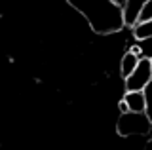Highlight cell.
Listing matches in <instances>:
<instances>
[{
  "label": "cell",
  "instance_id": "1",
  "mask_svg": "<svg viewBox=\"0 0 152 150\" xmlns=\"http://www.w3.org/2000/svg\"><path fill=\"white\" fill-rule=\"evenodd\" d=\"M69 6L80 12L95 34H114L126 27L124 6L114 0H66Z\"/></svg>",
  "mask_w": 152,
  "mask_h": 150
},
{
  "label": "cell",
  "instance_id": "2",
  "mask_svg": "<svg viewBox=\"0 0 152 150\" xmlns=\"http://www.w3.org/2000/svg\"><path fill=\"white\" fill-rule=\"evenodd\" d=\"M116 131L120 133V137L127 139L133 135H150L152 131V122L146 116V112H122L118 118Z\"/></svg>",
  "mask_w": 152,
  "mask_h": 150
},
{
  "label": "cell",
  "instance_id": "3",
  "mask_svg": "<svg viewBox=\"0 0 152 150\" xmlns=\"http://www.w3.org/2000/svg\"><path fill=\"white\" fill-rule=\"evenodd\" d=\"M152 80V63L148 57H141L135 70L126 78V91H142Z\"/></svg>",
  "mask_w": 152,
  "mask_h": 150
},
{
  "label": "cell",
  "instance_id": "4",
  "mask_svg": "<svg viewBox=\"0 0 152 150\" xmlns=\"http://www.w3.org/2000/svg\"><path fill=\"white\" fill-rule=\"evenodd\" d=\"M148 0H127V4L124 6V13H126V27H133L139 21V15L145 8V4Z\"/></svg>",
  "mask_w": 152,
  "mask_h": 150
},
{
  "label": "cell",
  "instance_id": "5",
  "mask_svg": "<svg viewBox=\"0 0 152 150\" xmlns=\"http://www.w3.org/2000/svg\"><path fill=\"white\" fill-rule=\"evenodd\" d=\"M124 99H126L129 110H133V112H145L146 110V95H145V91H126Z\"/></svg>",
  "mask_w": 152,
  "mask_h": 150
},
{
  "label": "cell",
  "instance_id": "6",
  "mask_svg": "<svg viewBox=\"0 0 152 150\" xmlns=\"http://www.w3.org/2000/svg\"><path fill=\"white\" fill-rule=\"evenodd\" d=\"M139 61H141V55H137L133 50L126 51L124 57H122V61H120V72H122V76L124 78L129 76L133 70H135V67L139 65Z\"/></svg>",
  "mask_w": 152,
  "mask_h": 150
},
{
  "label": "cell",
  "instance_id": "7",
  "mask_svg": "<svg viewBox=\"0 0 152 150\" xmlns=\"http://www.w3.org/2000/svg\"><path fill=\"white\" fill-rule=\"evenodd\" d=\"M133 31V36H135V40H142V38H148L152 36V17L146 21H137L135 25L131 27Z\"/></svg>",
  "mask_w": 152,
  "mask_h": 150
},
{
  "label": "cell",
  "instance_id": "8",
  "mask_svg": "<svg viewBox=\"0 0 152 150\" xmlns=\"http://www.w3.org/2000/svg\"><path fill=\"white\" fill-rule=\"evenodd\" d=\"M139 42V48H141V53H142V57H148L152 59V36H148V38H142V40H137Z\"/></svg>",
  "mask_w": 152,
  "mask_h": 150
},
{
  "label": "cell",
  "instance_id": "9",
  "mask_svg": "<svg viewBox=\"0 0 152 150\" xmlns=\"http://www.w3.org/2000/svg\"><path fill=\"white\" fill-rule=\"evenodd\" d=\"M142 91H145V95H146V110L145 112H146V116H148L150 122H152V80L148 82V86H146Z\"/></svg>",
  "mask_w": 152,
  "mask_h": 150
},
{
  "label": "cell",
  "instance_id": "10",
  "mask_svg": "<svg viewBox=\"0 0 152 150\" xmlns=\"http://www.w3.org/2000/svg\"><path fill=\"white\" fill-rule=\"evenodd\" d=\"M152 17V0H148V2L145 4V8H142L141 15H139V21H146Z\"/></svg>",
  "mask_w": 152,
  "mask_h": 150
},
{
  "label": "cell",
  "instance_id": "11",
  "mask_svg": "<svg viewBox=\"0 0 152 150\" xmlns=\"http://www.w3.org/2000/svg\"><path fill=\"white\" fill-rule=\"evenodd\" d=\"M118 108H120V114H122V112H129V106H127L126 99H122L120 103H118Z\"/></svg>",
  "mask_w": 152,
  "mask_h": 150
},
{
  "label": "cell",
  "instance_id": "12",
  "mask_svg": "<svg viewBox=\"0 0 152 150\" xmlns=\"http://www.w3.org/2000/svg\"><path fill=\"white\" fill-rule=\"evenodd\" d=\"M114 2H116V4H120V6H126V4H127V0H114Z\"/></svg>",
  "mask_w": 152,
  "mask_h": 150
},
{
  "label": "cell",
  "instance_id": "13",
  "mask_svg": "<svg viewBox=\"0 0 152 150\" xmlns=\"http://www.w3.org/2000/svg\"><path fill=\"white\" fill-rule=\"evenodd\" d=\"M150 146H152V137L146 139V148H150Z\"/></svg>",
  "mask_w": 152,
  "mask_h": 150
},
{
  "label": "cell",
  "instance_id": "14",
  "mask_svg": "<svg viewBox=\"0 0 152 150\" xmlns=\"http://www.w3.org/2000/svg\"><path fill=\"white\" fill-rule=\"evenodd\" d=\"M150 63H152V59H150Z\"/></svg>",
  "mask_w": 152,
  "mask_h": 150
}]
</instances>
